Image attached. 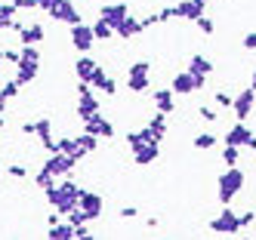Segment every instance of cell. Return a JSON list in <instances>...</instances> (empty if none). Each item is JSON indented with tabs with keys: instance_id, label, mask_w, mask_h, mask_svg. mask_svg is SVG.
Returning <instances> with one entry per match:
<instances>
[{
	"instance_id": "cell-54",
	"label": "cell",
	"mask_w": 256,
	"mask_h": 240,
	"mask_svg": "<svg viewBox=\"0 0 256 240\" xmlns=\"http://www.w3.org/2000/svg\"><path fill=\"white\" fill-rule=\"evenodd\" d=\"M0 176H4V166H0Z\"/></svg>"
},
{
	"instance_id": "cell-19",
	"label": "cell",
	"mask_w": 256,
	"mask_h": 240,
	"mask_svg": "<svg viewBox=\"0 0 256 240\" xmlns=\"http://www.w3.org/2000/svg\"><path fill=\"white\" fill-rule=\"evenodd\" d=\"M16 68H40V49L34 43L19 46V62H16Z\"/></svg>"
},
{
	"instance_id": "cell-29",
	"label": "cell",
	"mask_w": 256,
	"mask_h": 240,
	"mask_svg": "<svg viewBox=\"0 0 256 240\" xmlns=\"http://www.w3.org/2000/svg\"><path fill=\"white\" fill-rule=\"evenodd\" d=\"M16 18V6L12 3H0V31H10Z\"/></svg>"
},
{
	"instance_id": "cell-18",
	"label": "cell",
	"mask_w": 256,
	"mask_h": 240,
	"mask_svg": "<svg viewBox=\"0 0 256 240\" xmlns=\"http://www.w3.org/2000/svg\"><path fill=\"white\" fill-rule=\"evenodd\" d=\"M207 3H200V0H182V3H176V18H188V22H194L198 15H204Z\"/></svg>"
},
{
	"instance_id": "cell-11",
	"label": "cell",
	"mask_w": 256,
	"mask_h": 240,
	"mask_svg": "<svg viewBox=\"0 0 256 240\" xmlns=\"http://www.w3.org/2000/svg\"><path fill=\"white\" fill-rule=\"evenodd\" d=\"M253 105H256V89H253V86H244V89L232 99L234 117H238V120H247V117H250V111H253Z\"/></svg>"
},
{
	"instance_id": "cell-34",
	"label": "cell",
	"mask_w": 256,
	"mask_h": 240,
	"mask_svg": "<svg viewBox=\"0 0 256 240\" xmlns=\"http://www.w3.org/2000/svg\"><path fill=\"white\" fill-rule=\"evenodd\" d=\"M194 25H198L200 34H207V37L216 31V25H213V18H210V15H198V18H194Z\"/></svg>"
},
{
	"instance_id": "cell-50",
	"label": "cell",
	"mask_w": 256,
	"mask_h": 240,
	"mask_svg": "<svg viewBox=\"0 0 256 240\" xmlns=\"http://www.w3.org/2000/svg\"><path fill=\"white\" fill-rule=\"evenodd\" d=\"M22 136H34V123H22Z\"/></svg>"
},
{
	"instance_id": "cell-1",
	"label": "cell",
	"mask_w": 256,
	"mask_h": 240,
	"mask_svg": "<svg viewBox=\"0 0 256 240\" xmlns=\"http://www.w3.org/2000/svg\"><path fill=\"white\" fill-rule=\"evenodd\" d=\"M80 191H84V188H78V185L65 176V182H56L52 188H46V191H44V197H46V203H50V207L56 210L59 216H68L71 210L78 207Z\"/></svg>"
},
{
	"instance_id": "cell-53",
	"label": "cell",
	"mask_w": 256,
	"mask_h": 240,
	"mask_svg": "<svg viewBox=\"0 0 256 240\" xmlns=\"http://www.w3.org/2000/svg\"><path fill=\"white\" fill-rule=\"evenodd\" d=\"M0 65H4V49H0Z\"/></svg>"
},
{
	"instance_id": "cell-6",
	"label": "cell",
	"mask_w": 256,
	"mask_h": 240,
	"mask_svg": "<svg viewBox=\"0 0 256 240\" xmlns=\"http://www.w3.org/2000/svg\"><path fill=\"white\" fill-rule=\"evenodd\" d=\"M74 166H78V160L71 157V154H65V151H56V154H50V157L44 160V170H50L56 179L71 176V173H74Z\"/></svg>"
},
{
	"instance_id": "cell-2",
	"label": "cell",
	"mask_w": 256,
	"mask_h": 240,
	"mask_svg": "<svg viewBox=\"0 0 256 240\" xmlns=\"http://www.w3.org/2000/svg\"><path fill=\"white\" fill-rule=\"evenodd\" d=\"M244 185H247L244 170H238V166H226V173L219 176V203L228 207V203L244 191Z\"/></svg>"
},
{
	"instance_id": "cell-22",
	"label": "cell",
	"mask_w": 256,
	"mask_h": 240,
	"mask_svg": "<svg viewBox=\"0 0 256 240\" xmlns=\"http://www.w3.org/2000/svg\"><path fill=\"white\" fill-rule=\"evenodd\" d=\"M56 148H59V151H65V154H71L74 160H84L86 157V151L80 148L78 136H62V139H56Z\"/></svg>"
},
{
	"instance_id": "cell-20",
	"label": "cell",
	"mask_w": 256,
	"mask_h": 240,
	"mask_svg": "<svg viewBox=\"0 0 256 240\" xmlns=\"http://www.w3.org/2000/svg\"><path fill=\"white\" fill-rule=\"evenodd\" d=\"M152 99H154V108L160 111V114H173V89L170 86H160V89H154L152 92Z\"/></svg>"
},
{
	"instance_id": "cell-39",
	"label": "cell",
	"mask_w": 256,
	"mask_h": 240,
	"mask_svg": "<svg viewBox=\"0 0 256 240\" xmlns=\"http://www.w3.org/2000/svg\"><path fill=\"white\" fill-rule=\"evenodd\" d=\"M10 3L16 6V12H22V9H38V0H10Z\"/></svg>"
},
{
	"instance_id": "cell-52",
	"label": "cell",
	"mask_w": 256,
	"mask_h": 240,
	"mask_svg": "<svg viewBox=\"0 0 256 240\" xmlns=\"http://www.w3.org/2000/svg\"><path fill=\"white\" fill-rule=\"evenodd\" d=\"M250 86H253V89H256V74H253V77H250Z\"/></svg>"
},
{
	"instance_id": "cell-30",
	"label": "cell",
	"mask_w": 256,
	"mask_h": 240,
	"mask_svg": "<svg viewBox=\"0 0 256 240\" xmlns=\"http://www.w3.org/2000/svg\"><path fill=\"white\" fill-rule=\"evenodd\" d=\"M34 185H38L40 191H46V188H52V185H56V176H52L50 170H44V166H40V173L34 176Z\"/></svg>"
},
{
	"instance_id": "cell-49",
	"label": "cell",
	"mask_w": 256,
	"mask_h": 240,
	"mask_svg": "<svg viewBox=\"0 0 256 240\" xmlns=\"http://www.w3.org/2000/svg\"><path fill=\"white\" fill-rule=\"evenodd\" d=\"M244 49H256V31H250V34L244 37Z\"/></svg>"
},
{
	"instance_id": "cell-31",
	"label": "cell",
	"mask_w": 256,
	"mask_h": 240,
	"mask_svg": "<svg viewBox=\"0 0 256 240\" xmlns=\"http://www.w3.org/2000/svg\"><path fill=\"white\" fill-rule=\"evenodd\" d=\"M238 160H241V148H238V145H226L222 148V163L226 166H238Z\"/></svg>"
},
{
	"instance_id": "cell-44",
	"label": "cell",
	"mask_w": 256,
	"mask_h": 240,
	"mask_svg": "<svg viewBox=\"0 0 256 240\" xmlns=\"http://www.w3.org/2000/svg\"><path fill=\"white\" fill-rule=\"evenodd\" d=\"M74 237L78 240H90V237H93V234H90V225H78L74 228Z\"/></svg>"
},
{
	"instance_id": "cell-7",
	"label": "cell",
	"mask_w": 256,
	"mask_h": 240,
	"mask_svg": "<svg viewBox=\"0 0 256 240\" xmlns=\"http://www.w3.org/2000/svg\"><path fill=\"white\" fill-rule=\"evenodd\" d=\"M210 231L213 234H241V222H238V213L234 210H222V213H219L216 219H210Z\"/></svg>"
},
{
	"instance_id": "cell-10",
	"label": "cell",
	"mask_w": 256,
	"mask_h": 240,
	"mask_svg": "<svg viewBox=\"0 0 256 240\" xmlns=\"http://www.w3.org/2000/svg\"><path fill=\"white\" fill-rule=\"evenodd\" d=\"M164 136H167V114H160V111H158V114L139 129V139H142V142H158V145H160Z\"/></svg>"
},
{
	"instance_id": "cell-55",
	"label": "cell",
	"mask_w": 256,
	"mask_h": 240,
	"mask_svg": "<svg viewBox=\"0 0 256 240\" xmlns=\"http://www.w3.org/2000/svg\"><path fill=\"white\" fill-rule=\"evenodd\" d=\"M200 3H210V0H200Z\"/></svg>"
},
{
	"instance_id": "cell-9",
	"label": "cell",
	"mask_w": 256,
	"mask_h": 240,
	"mask_svg": "<svg viewBox=\"0 0 256 240\" xmlns=\"http://www.w3.org/2000/svg\"><path fill=\"white\" fill-rule=\"evenodd\" d=\"M50 18H56V22H62V25H78V22H84L80 18V9L74 6V0H56V6L50 9Z\"/></svg>"
},
{
	"instance_id": "cell-8",
	"label": "cell",
	"mask_w": 256,
	"mask_h": 240,
	"mask_svg": "<svg viewBox=\"0 0 256 240\" xmlns=\"http://www.w3.org/2000/svg\"><path fill=\"white\" fill-rule=\"evenodd\" d=\"M71 46H74L78 52H90L96 46V34H93V25H84V22H78V25H71Z\"/></svg>"
},
{
	"instance_id": "cell-12",
	"label": "cell",
	"mask_w": 256,
	"mask_h": 240,
	"mask_svg": "<svg viewBox=\"0 0 256 240\" xmlns=\"http://www.w3.org/2000/svg\"><path fill=\"white\" fill-rule=\"evenodd\" d=\"M84 133L99 136V139H114V126H112V120H105L102 111H99V114H93L90 120H84Z\"/></svg>"
},
{
	"instance_id": "cell-28",
	"label": "cell",
	"mask_w": 256,
	"mask_h": 240,
	"mask_svg": "<svg viewBox=\"0 0 256 240\" xmlns=\"http://www.w3.org/2000/svg\"><path fill=\"white\" fill-rule=\"evenodd\" d=\"M93 34H96V40H112L114 37V28L105 22V18H96L93 22Z\"/></svg>"
},
{
	"instance_id": "cell-17",
	"label": "cell",
	"mask_w": 256,
	"mask_h": 240,
	"mask_svg": "<svg viewBox=\"0 0 256 240\" xmlns=\"http://www.w3.org/2000/svg\"><path fill=\"white\" fill-rule=\"evenodd\" d=\"M158 154H160V145H158V142H142L139 148H133V163L148 166V163L158 160Z\"/></svg>"
},
{
	"instance_id": "cell-40",
	"label": "cell",
	"mask_w": 256,
	"mask_h": 240,
	"mask_svg": "<svg viewBox=\"0 0 256 240\" xmlns=\"http://www.w3.org/2000/svg\"><path fill=\"white\" fill-rule=\"evenodd\" d=\"M170 18H176V6H164V9L158 12V25H164V22H170Z\"/></svg>"
},
{
	"instance_id": "cell-41",
	"label": "cell",
	"mask_w": 256,
	"mask_h": 240,
	"mask_svg": "<svg viewBox=\"0 0 256 240\" xmlns=\"http://www.w3.org/2000/svg\"><path fill=\"white\" fill-rule=\"evenodd\" d=\"M238 222H241V231H244V228H250L253 222H256V213H253V210H247V213L238 216Z\"/></svg>"
},
{
	"instance_id": "cell-21",
	"label": "cell",
	"mask_w": 256,
	"mask_h": 240,
	"mask_svg": "<svg viewBox=\"0 0 256 240\" xmlns=\"http://www.w3.org/2000/svg\"><path fill=\"white\" fill-rule=\"evenodd\" d=\"M142 34V25H139V18H133V15H126L124 22L114 28V37H120V40H133V37H139Z\"/></svg>"
},
{
	"instance_id": "cell-13",
	"label": "cell",
	"mask_w": 256,
	"mask_h": 240,
	"mask_svg": "<svg viewBox=\"0 0 256 240\" xmlns=\"http://www.w3.org/2000/svg\"><path fill=\"white\" fill-rule=\"evenodd\" d=\"M78 207L86 213V219H90V222H96V219L102 216V207H105V203H102V197H99L96 191H80Z\"/></svg>"
},
{
	"instance_id": "cell-48",
	"label": "cell",
	"mask_w": 256,
	"mask_h": 240,
	"mask_svg": "<svg viewBox=\"0 0 256 240\" xmlns=\"http://www.w3.org/2000/svg\"><path fill=\"white\" fill-rule=\"evenodd\" d=\"M136 216H139L136 207H124V210H120V219H136Z\"/></svg>"
},
{
	"instance_id": "cell-16",
	"label": "cell",
	"mask_w": 256,
	"mask_h": 240,
	"mask_svg": "<svg viewBox=\"0 0 256 240\" xmlns=\"http://www.w3.org/2000/svg\"><path fill=\"white\" fill-rule=\"evenodd\" d=\"M44 40H46V28H44L40 22H34V25H22V31H19V46H25V43L40 46Z\"/></svg>"
},
{
	"instance_id": "cell-35",
	"label": "cell",
	"mask_w": 256,
	"mask_h": 240,
	"mask_svg": "<svg viewBox=\"0 0 256 240\" xmlns=\"http://www.w3.org/2000/svg\"><path fill=\"white\" fill-rule=\"evenodd\" d=\"M105 77H108V74H105V68H102V65L96 62V68H93V74H90V80H86V83H90V86H99V83H102Z\"/></svg>"
},
{
	"instance_id": "cell-5",
	"label": "cell",
	"mask_w": 256,
	"mask_h": 240,
	"mask_svg": "<svg viewBox=\"0 0 256 240\" xmlns=\"http://www.w3.org/2000/svg\"><path fill=\"white\" fill-rule=\"evenodd\" d=\"M222 145H238V148H250V151H256V136L250 133L247 120H238L228 133L222 136Z\"/></svg>"
},
{
	"instance_id": "cell-33",
	"label": "cell",
	"mask_w": 256,
	"mask_h": 240,
	"mask_svg": "<svg viewBox=\"0 0 256 240\" xmlns=\"http://www.w3.org/2000/svg\"><path fill=\"white\" fill-rule=\"evenodd\" d=\"M78 142H80V148H84L86 154H93L96 148H99V136H90V133H80V136H78Z\"/></svg>"
},
{
	"instance_id": "cell-25",
	"label": "cell",
	"mask_w": 256,
	"mask_h": 240,
	"mask_svg": "<svg viewBox=\"0 0 256 240\" xmlns=\"http://www.w3.org/2000/svg\"><path fill=\"white\" fill-rule=\"evenodd\" d=\"M188 71L192 74H204V77H207V74L213 71V62L207 59V55H192V59H188Z\"/></svg>"
},
{
	"instance_id": "cell-45",
	"label": "cell",
	"mask_w": 256,
	"mask_h": 240,
	"mask_svg": "<svg viewBox=\"0 0 256 240\" xmlns=\"http://www.w3.org/2000/svg\"><path fill=\"white\" fill-rule=\"evenodd\" d=\"M139 25H142V31H145V28H152V25H158V12H152V15L139 18Z\"/></svg>"
},
{
	"instance_id": "cell-36",
	"label": "cell",
	"mask_w": 256,
	"mask_h": 240,
	"mask_svg": "<svg viewBox=\"0 0 256 240\" xmlns=\"http://www.w3.org/2000/svg\"><path fill=\"white\" fill-rule=\"evenodd\" d=\"M99 92H102V96H114V92H118V83H114L112 77H105V80L99 83Z\"/></svg>"
},
{
	"instance_id": "cell-15",
	"label": "cell",
	"mask_w": 256,
	"mask_h": 240,
	"mask_svg": "<svg viewBox=\"0 0 256 240\" xmlns=\"http://www.w3.org/2000/svg\"><path fill=\"white\" fill-rule=\"evenodd\" d=\"M126 15H130V6L126 3H105V6H99V18H105L112 28H118Z\"/></svg>"
},
{
	"instance_id": "cell-23",
	"label": "cell",
	"mask_w": 256,
	"mask_h": 240,
	"mask_svg": "<svg viewBox=\"0 0 256 240\" xmlns=\"http://www.w3.org/2000/svg\"><path fill=\"white\" fill-rule=\"evenodd\" d=\"M46 237L50 240H74V225L65 219V222H56V225H46Z\"/></svg>"
},
{
	"instance_id": "cell-4",
	"label": "cell",
	"mask_w": 256,
	"mask_h": 240,
	"mask_svg": "<svg viewBox=\"0 0 256 240\" xmlns=\"http://www.w3.org/2000/svg\"><path fill=\"white\" fill-rule=\"evenodd\" d=\"M204 83H207V77H204V74H192V71H182V74H176V77H173L170 89H173V96H192V92L204 89Z\"/></svg>"
},
{
	"instance_id": "cell-51",
	"label": "cell",
	"mask_w": 256,
	"mask_h": 240,
	"mask_svg": "<svg viewBox=\"0 0 256 240\" xmlns=\"http://www.w3.org/2000/svg\"><path fill=\"white\" fill-rule=\"evenodd\" d=\"M6 126V117H4V111H0V129H4Z\"/></svg>"
},
{
	"instance_id": "cell-47",
	"label": "cell",
	"mask_w": 256,
	"mask_h": 240,
	"mask_svg": "<svg viewBox=\"0 0 256 240\" xmlns=\"http://www.w3.org/2000/svg\"><path fill=\"white\" fill-rule=\"evenodd\" d=\"M4 62H19V49H4Z\"/></svg>"
},
{
	"instance_id": "cell-3",
	"label": "cell",
	"mask_w": 256,
	"mask_h": 240,
	"mask_svg": "<svg viewBox=\"0 0 256 240\" xmlns=\"http://www.w3.org/2000/svg\"><path fill=\"white\" fill-rule=\"evenodd\" d=\"M148 77H152V62L142 59V62H133L130 71H126V89L142 96L145 89H148Z\"/></svg>"
},
{
	"instance_id": "cell-14",
	"label": "cell",
	"mask_w": 256,
	"mask_h": 240,
	"mask_svg": "<svg viewBox=\"0 0 256 240\" xmlns=\"http://www.w3.org/2000/svg\"><path fill=\"white\" fill-rule=\"evenodd\" d=\"M99 99L93 96V89H90V92H80V96H78V105H74V114L80 117V120H90V117H93V114H99Z\"/></svg>"
},
{
	"instance_id": "cell-38",
	"label": "cell",
	"mask_w": 256,
	"mask_h": 240,
	"mask_svg": "<svg viewBox=\"0 0 256 240\" xmlns=\"http://www.w3.org/2000/svg\"><path fill=\"white\" fill-rule=\"evenodd\" d=\"M198 117H200V120H207V123H213V120L219 117V111H213V108L204 105V108H198Z\"/></svg>"
},
{
	"instance_id": "cell-46",
	"label": "cell",
	"mask_w": 256,
	"mask_h": 240,
	"mask_svg": "<svg viewBox=\"0 0 256 240\" xmlns=\"http://www.w3.org/2000/svg\"><path fill=\"white\" fill-rule=\"evenodd\" d=\"M52 6H56V0H38V12H46V15H50Z\"/></svg>"
},
{
	"instance_id": "cell-24",
	"label": "cell",
	"mask_w": 256,
	"mask_h": 240,
	"mask_svg": "<svg viewBox=\"0 0 256 240\" xmlns=\"http://www.w3.org/2000/svg\"><path fill=\"white\" fill-rule=\"evenodd\" d=\"M93 68H96V59L90 52H80V59H74V77L78 80H90Z\"/></svg>"
},
{
	"instance_id": "cell-37",
	"label": "cell",
	"mask_w": 256,
	"mask_h": 240,
	"mask_svg": "<svg viewBox=\"0 0 256 240\" xmlns=\"http://www.w3.org/2000/svg\"><path fill=\"white\" fill-rule=\"evenodd\" d=\"M6 173H10L12 179H25V176H28V166H22V163H12V166H6Z\"/></svg>"
},
{
	"instance_id": "cell-32",
	"label": "cell",
	"mask_w": 256,
	"mask_h": 240,
	"mask_svg": "<svg viewBox=\"0 0 256 240\" xmlns=\"http://www.w3.org/2000/svg\"><path fill=\"white\" fill-rule=\"evenodd\" d=\"M19 92H22V86H19V83H16V80H6L4 86H0V99H6V102H12L16 96H19Z\"/></svg>"
},
{
	"instance_id": "cell-43",
	"label": "cell",
	"mask_w": 256,
	"mask_h": 240,
	"mask_svg": "<svg viewBox=\"0 0 256 240\" xmlns=\"http://www.w3.org/2000/svg\"><path fill=\"white\" fill-rule=\"evenodd\" d=\"M124 139H126V145H130V151H133V148H139V145H142V139H139V129H136V133H126Z\"/></svg>"
},
{
	"instance_id": "cell-26",
	"label": "cell",
	"mask_w": 256,
	"mask_h": 240,
	"mask_svg": "<svg viewBox=\"0 0 256 240\" xmlns=\"http://www.w3.org/2000/svg\"><path fill=\"white\" fill-rule=\"evenodd\" d=\"M38 74H40V68H16V83L19 86H28V83H34L38 80Z\"/></svg>"
},
{
	"instance_id": "cell-42",
	"label": "cell",
	"mask_w": 256,
	"mask_h": 240,
	"mask_svg": "<svg viewBox=\"0 0 256 240\" xmlns=\"http://www.w3.org/2000/svg\"><path fill=\"white\" fill-rule=\"evenodd\" d=\"M232 99H234V96H228L226 89H219V92H216V105H219V108H232Z\"/></svg>"
},
{
	"instance_id": "cell-27",
	"label": "cell",
	"mask_w": 256,
	"mask_h": 240,
	"mask_svg": "<svg viewBox=\"0 0 256 240\" xmlns=\"http://www.w3.org/2000/svg\"><path fill=\"white\" fill-rule=\"evenodd\" d=\"M219 145V136H213V133H198L194 136V148L198 151H210V148H216Z\"/></svg>"
}]
</instances>
